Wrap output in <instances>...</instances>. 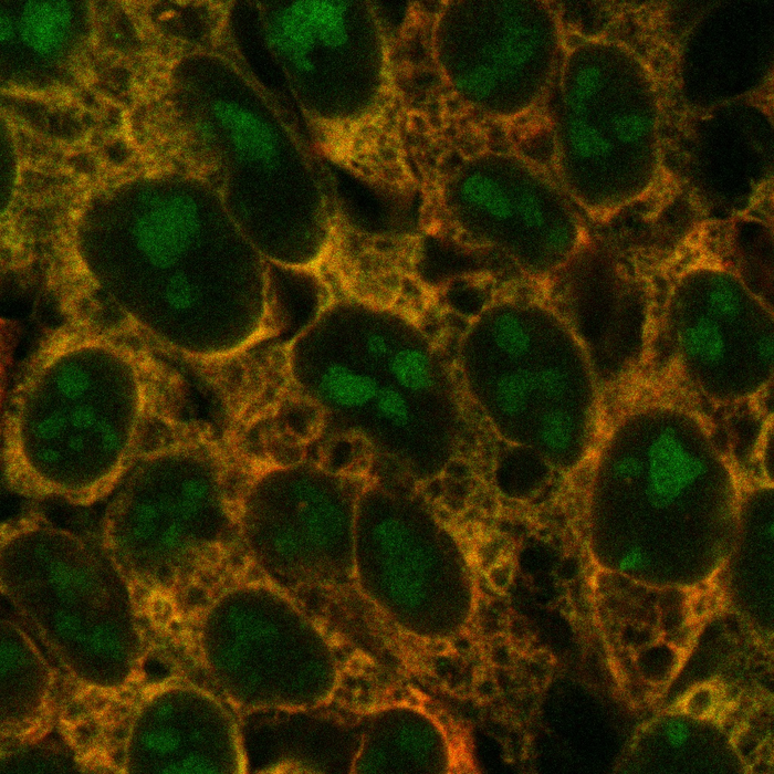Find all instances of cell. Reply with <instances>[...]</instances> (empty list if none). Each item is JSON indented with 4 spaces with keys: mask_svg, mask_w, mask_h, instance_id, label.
Segmentation results:
<instances>
[{
    "mask_svg": "<svg viewBox=\"0 0 774 774\" xmlns=\"http://www.w3.org/2000/svg\"><path fill=\"white\" fill-rule=\"evenodd\" d=\"M457 379L501 438L551 457L580 441L595 411L577 330L532 293L498 296L472 314L459 339Z\"/></svg>",
    "mask_w": 774,
    "mask_h": 774,
    "instance_id": "6da1fadb",
    "label": "cell"
},
{
    "mask_svg": "<svg viewBox=\"0 0 774 774\" xmlns=\"http://www.w3.org/2000/svg\"><path fill=\"white\" fill-rule=\"evenodd\" d=\"M63 359L48 366L6 428L3 473L17 493L85 505L112 494L169 430L136 375Z\"/></svg>",
    "mask_w": 774,
    "mask_h": 774,
    "instance_id": "7a4b0ae2",
    "label": "cell"
},
{
    "mask_svg": "<svg viewBox=\"0 0 774 774\" xmlns=\"http://www.w3.org/2000/svg\"><path fill=\"white\" fill-rule=\"evenodd\" d=\"M366 318L351 357L321 373L320 394L384 456L414 473L436 474L458 441L457 376L421 333L383 315Z\"/></svg>",
    "mask_w": 774,
    "mask_h": 774,
    "instance_id": "3957f363",
    "label": "cell"
},
{
    "mask_svg": "<svg viewBox=\"0 0 774 774\" xmlns=\"http://www.w3.org/2000/svg\"><path fill=\"white\" fill-rule=\"evenodd\" d=\"M227 468L207 442L166 432L130 469L108 505L114 543L142 564L157 550L174 579L198 564L234 519Z\"/></svg>",
    "mask_w": 774,
    "mask_h": 774,
    "instance_id": "277c9868",
    "label": "cell"
},
{
    "mask_svg": "<svg viewBox=\"0 0 774 774\" xmlns=\"http://www.w3.org/2000/svg\"><path fill=\"white\" fill-rule=\"evenodd\" d=\"M659 318L681 364L712 398L743 399L768 380L772 308L731 268L697 261L671 272Z\"/></svg>",
    "mask_w": 774,
    "mask_h": 774,
    "instance_id": "5b68a950",
    "label": "cell"
},
{
    "mask_svg": "<svg viewBox=\"0 0 774 774\" xmlns=\"http://www.w3.org/2000/svg\"><path fill=\"white\" fill-rule=\"evenodd\" d=\"M443 209L464 242L529 280L558 273L576 250L573 219L535 185L469 179L447 192Z\"/></svg>",
    "mask_w": 774,
    "mask_h": 774,
    "instance_id": "8992f818",
    "label": "cell"
},
{
    "mask_svg": "<svg viewBox=\"0 0 774 774\" xmlns=\"http://www.w3.org/2000/svg\"><path fill=\"white\" fill-rule=\"evenodd\" d=\"M238 506L262 555L280 574L297 578H331L339 557L344 513L323 502H296L278 511L247 495Z\"/></svg>",
    "mask_w": 774,
    "mask_h": 774,
    "instance_id": "52a82bcc",
    "label": "cell"
},
{
    "mask_svg": "<svg viewBox=\"0 0 774 774\" xmlns=\"http://www.w3.org/2000/svg\"><path fill=\"white\" fill-rule=\"evenodd\" d=\"M61 3H33L22 20V34L35 50L46 53L55 49L69 21L67 9Z\"/></svg>",
    "mask_w": 774,
    "mask_h": 774,
    "instance_id": "ba28073f",
    "label": "cell"
},
{
    "mask_svg": "<svg viewBox=\"0 0 774 774\" xmlns=\"http://www.w3.org/2000/svg\"><path fill=\"white\" fill-rule=\"evenodd\" d=\"M666 734L672 745L680 746L688 739V728L679 720H671L667 723Z\"/></svg>",
    "mask_w": 774,
    "mask_h": 774,
    "instance_id": "9c48e42d",
    "label": "cell"
}]
</instances>
